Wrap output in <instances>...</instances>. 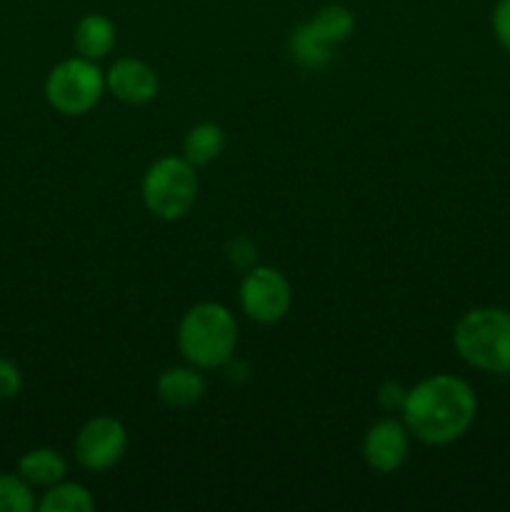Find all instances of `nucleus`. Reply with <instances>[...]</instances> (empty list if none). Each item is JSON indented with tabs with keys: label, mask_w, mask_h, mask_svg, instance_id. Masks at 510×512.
<instances>
[{
	"label": "nucleus",
	"mask_w": 510,
	"mask_h": 512,
	"mask_svg": "<svg viewBox=\"0 0 510 512\" xmlns=\"http://www.w3.org/2000/svg\"><path fill=\"white\" fill-rule=\"evenodd\" d=\"M400 418L410 435L430 448L463 440L478 418L473 385L453 373H435L408 388Z\"/></svg>",
	"instance_id": "f257e3e1"
},
{
	"label": "nucleus",
	"mask_w": 510,
	"mask_h": 512,
	"mask_svg": "<svg viewBox=\"0 0 510 512\" xmlns=\"http://www.w3.org/2000/svg\"><path fill=\"white\" fill-rule=\"evenodd\" d=\"M240 330L235 313L223 303L203 300L190 305L175 330V345L185 363L205 370H220L233 363Z\"/></svg>",
	"instance_id": "f03ea898"
},
{
	"label": "nucleus",
	"mask_w": 510,
	"mask_h": 512,
	"mask_svg": "<svg viewBox=\"0 0 510 512\" xmlns=\"http://www.w3.org/2000/svg\"><path fill=\"white\" fill-rule=\"evenodd\" d=\"M453 348L468 368L488 375L510 373V310L473 308L453 325Z\"/></svg>",
	"instance_id": "7ed1b4c3"
},
{
	"label": "nucleus",
	"mask_w": 510,
	"mask_h": 512,
	"mask_svg": "<svg viewBox=\"0 0 510 512\" xmlns=\"http://www.w3.org/2000/svg\"><path fill=\"white\" fill-rule=\"evenodd\" d=\"M145 210L163 223L183 220L200 198L198 168L183 155H163L145 168L140 180Z\"/></svg>",
	"instance_id": "20e7f679"
},
{
	"label": "nucleus",
	"mask_w": 510,
	"mask_h": 512,
	"mask_svg": "<svg viewBox=\"0 0 510 512\" xmlns=\"http://www.w3.org/2000/svg\"><path fill=\"white\" fill-rule=\"evenodd\" d=\"M105 93V70L83 55L60 60L45 78V100L65 118H83L93 113Z\"/></svg>",
	"instance_id": "39448f33"
},
{
	"label": "nucleus",
	"mask_w": 510,
	"mask_h": 512,
	"mask_svg": "<svg viewBox=\"0 0 510 512\" xmlns=\"http://www.w3.org/2000/svg\"><path fill=\"white\" fill-rule=\"evenodd\" d=\"M240 310L258 325H275L293 308V285L273 265H250L238 288Z\"/></svg>",
	"instance_id": "423d86ee"
},
{
	"label": "nucleus",
	"mask_w": 510,
	"mask_h": 512,
	"mask_svg": "<svg viewBox=\"0 0 510 512\" xmlns=\"http://www.w3.org/2000/svg\"><path fill=\"white\" fill-rule=\"evenodd\" d=\"M128 430L113 415H93L73 440L75 463L88 473H108L128 453Z\"/></svg>",
	"instance_id": "0eeeda50"
},
{
	"label": "nucleus",
	"mask_w": 510,
	"mask_h": 512,
	"mask_svg": "<svg viewBox=\"0 0 510 512\" xmlns=\"http://www.w3.org/2000/svg\"><path fill=\"white\" fill-rule=\"evenodd\" d=\"M410 445H413V435H410L408 425L403 418H385L375 420L363 435V460L373 473L378 475H393L408 463Z\"/></svg>",
	"instance_id": "6e6552de"
},
{
	"label": "nucleus",
	"mask_w": 510,
	"mask_h": 512,
	"mask_svg": "<svg viewBox=\"0 0 510 512\" xmlns=\"http://www.w3.org/2000/svg\"><path fill=\"white\" fill-rule=\"evenodd\" d=\"M105 88L123 105H148L158 98L160 78L145 60L125 55L105 70Z\"/></svg>",
	"instance_id": "1a4fd4ad"
},
{
	"label": "nucleus",
	"mask_w": 510,
	"mask_h": 512,
	"mask_svg": "<svg viewBox=\"0 0 510 512\" xmlns=\"http://www.w3.org/2000/svg\"><path fill=\"white\" fill-rule=\"evenodd\" d=\"M208 393V380L195 365H170L155 378V398L173 410H188Z\"/></svg>",
	"instance_id": "9d476101"
},
{
	"label": "nucleus",
	"mask_w": 510,
	"mask_h": 512,
	"mask_svg": "<svg viewBox=\"0 0 510 512\" xmlns=\"http://www.w3.org/2000/svg\"><path fill=\"white\" fill-rule=\"evenodd\" d=\"M115 40H118V30L115 23L103 13H88L75 23L73 30V45L75 53L83 55L88 60H103L113 53Z\"/></svg>",
	"instance_id": "9b49d317"
},
{
	"label": "nucleus",
	"mask_w": 510,
	"mask_h": 512,
	"mask_svg": "<svg viewBox=\"0 0 510 512\" xmlns=\"http://www.w3.org/2000/svg\"><path fill=\"white\" fill-rule=\"evenodd\" d=\"M18 473L33 488H50L68 478V460L55 448H33L18 460Z\"/></svg>",
	"instance_id": "f8f14e48"
},
{
	"label": "nucleus",
	"mask_w": 510,
	"mask_h": 512,
	"mask_svg": "<svg viewBox=\"0 0 510 512\" xmlns=\"http://www.w3.org/2000/svg\"><path fill=\"white\" fill-rule=\"evenodd\" d=\"M225 150V130L218 123H195L188 133L183 135V145H180V155L188 160L195 168H205V165L215 163Z\"/></svg>",
	"instance_id": "ddd939ff"
},
{
	"label": "nucleus",
	"mask_w": 510,
	"mask_h": 512,
	"mask_svg": "<svg viewBox=\"0 0 510 512\" xmlns=\"http://www.w3.org/2000/svg\"><path fill=\"white\" fill-rule=\"evenodd\" d=\"M308 25L313 28V33L323 40L325 45H343L345 40H350L355 30V15L348 5L330 3L323 5L313 18L308 20Z\"/></svg>",
	"instance_id": "4468645a"
},
{
	"label": "nucleus",
	"mask_w": 510,
	"mask_h": 512,
	"mask_svg": "<svg viewBox=\"0 0 510 512\" xmlns=\"http://www.w3.org/2000/svg\"><path fill=\"white\" fill-rule=\"evenodd\" d=\"M40 512H90L95 510V498L83 483L60 480V483L45 488L43 498L38 500Z\"/></svg>",
	"instance_id": "2eb2a0df"
},
{
	"label": "nucleus",
	"mask_w": 510,
	"mask_h": 512,
	"mask_svg": "<svg viewBox=\"0 0 510 512\" xmlns=\"http://www.w3.org/2000/svg\"><path fill=\"white\" fill-rule=\"evenodd\" d=\"M288 50L300 68L315 70V73L323 68H328L330 60H333L330 45H325L323 40L313 33V28H310L308 23H300L298 28L290 33Z\"/></svg>",
	"instance_id": "dca6fc26"
},
{
	"label": "nucleus",
	"mask_w": 510,
	"mask_h": 512,
	"mask_svg": "<svg viewBox=\"0 0 510 512\" xmlns=\"http://www.w3.org/2000/svg\"><path fill=\"white\" fill-rule=\"evenodd\" d=\"M33 490L20 473H0V512H33L38 508Z\"/></svg>",
	"instance_id": "f3484780"
},
{
	"label": "nucleus",
	"mask_w": 510,
	"mask_h": 512,
	"mask_svg": "<svg viewBox=\"0 0 510 512\" xmlns=\"http://www.w3.org/2000/svg\"><path fill=\"white\" fill-rule=\"evenodd\" d=\"M490 28L505 53H510V0H498L490 13Z\"/></svg>",
	"instance_id": "a211bd4d"
},
{
	"label": "nucleus",
	"mask_w": 510,
	"mask_h": 512,
	"mask_svg": "<svg viewBox=\"0 0 510 512\" xmlns=\"http://www.w3.org/2000/svg\"><path fill=\"white\" fill-rule=\"evenodd\" d=\"M23 390V373L13 360L0 358V400H13Z\"/></svg>",
	"instance_id": "6ab92c4d"
},
{
	"label": "nucleus",
	"mask_w": 510,
	"mask_h": 512,
	"mask_svg": "<svg viewBox=\"0 0 510 512\" xmlns=\"http://www.w3.org/2000/svg\"><path fill=\"white\" fill-rule=\"evenodd\" d=\"M405 395H408V388L403 383H395V380H388L378 388L375 398H378V405L385 410V413H395V410H403Z\"/></svg>",
	"instance_id": "aec40b11"
}]
</instances>
